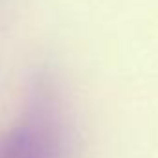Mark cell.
Segmentation results:
<instances>
[{
  "label": "cell",
  "mask_w": 158,
  "mask_h": 158,
  "mask_svg": "<svg viewBox=\"0 0 158 158\" xmlns=\"http://www.w3.org/2000/svg\"><path fill=\"white\" fill-rule=\"evenodd\" d=\"M67 147L61 102L39 82L17 123L0 134V158H67Z\"/></svg>",
  "instance_id": "obj_1"
}]
</instances>
